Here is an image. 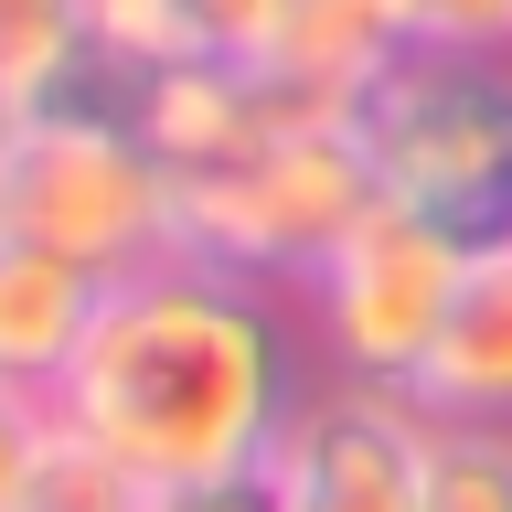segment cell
<instances>
[{
    "label": "cell",
    "mask_w": 512,
    "mask_h": 512,
    "mask_svg": "<svg viewBox=\"0 0 512 512\" xmlns=\"http://www.w3.org/2000/svg\"><path fill=\"white\" fill-rule=\"evenodd\" d=\"M0 235L86 267L96 288L182 256L171 171L139 150V128H75V118H22V150L0 160Z\"/></svg>",
    "instance_id": "5"
},
{
    "label": "cell",
    "mask_w": 512,
    "mask_h": 512,
    "mask_svg": "<svg viewBox=\"0 0 512 512\" xmlns=\"http://www.w3.org/2000/svg\"><path fill=\"white\" fill-rule=\"evenodd\" d=\"M54 395H22V384H0V512H32V480L54 459Z\"/></svg>",
    "instance_id": "15"
},
{
    "label": "cell",
    "mask_w": 512,
    "mask_h": 512,
    "mask_svg": "<svg viewBox=\"0 0 512 512\" xmlns=\"http://www.w3.org/2000/svg\"><path fill=\"white\" fill-rule=\"evenodd\" d=\"M22 118H32V107H22V96H11V86H0V160L22 150Z\"/></svg>",
    "instance_id": "18"
},
{
    "label": "cell",
    "mask_w": 512,
    "mask_h": 512,
    "mask_svg": "<svg viewBox=\"0 0 512 512\" xmlns=\"http://www.w3.org/2000/svg\"><path fill=\"white\" fill-rule=\"evenodd\" d=\"M406 406L427 427H512V235L470 256L459 310H448L427 374L406 384Z\"/></svg>",
    "instance_id": "8"
},
{
    "label": "cell",
    "mask_w": 512,
    "mask_h": 512,
    "mask_svg": "<svg viewBox=\"0 0 512 512\" xmlns=\"http://www.w3.org/2000/svg\"><path fill=\"white\" fill-rule=\"evenodd\" d=\"M395 22L427 54H512V0H395Z\"/></svg>",
    "instance_id": "16"
},
{
    "label": "cell",
    "mask_w": 512,
    "mask_h": 512,
    "mask_svg": "<svg viewBox=\"0 0 512 512\" xmlns=\"http://www.w3.org/2000/svg\"><path fill=\"white\" fill-rule=\"evenodd\" d=\"M416 512H512V427H438Z\"/></svg>",
    "instance_id": "12"
},
{
    "label": "cell",
    "mask_w": 512,
    "mask_h": 512,
    "mask_svg": "<svg viewBox=\"0 0 512 512\" xmlns=\"http://www.w3.org/2000/svg\"><path fill=\"white\" fill-rule=\"evenodd\" d=\"M288 0H86V32L139 75L160 64H267Z\"/></svg>",
    "instance_id": "10"
},
{
    "label": "cell",
    "mask_w": 512,
    "mask_h": 512,
    "mask_svg": "<svg viewBox=\"0 0 512 512\" xmlns=\"http://www.w3.org/2000/svg\"><path fill=\"white\" fill-rule=\"evenodd\" d=\"M288 107H299V96H288L267 64H160L150 86H139V150H150L171 182H192V171L246 160Z\"/></svg>",
    "instance_id": "7"
},
{
    "label": "cell",
    "mask_w": 512,
    "mask_h": 512,
    "mask_svg": "<svg viewBox=\"0 0 512 512\" xmlns=\"http://www.w3.org/2000/svg\"><path fill=\"white\" fill-rule=\"evenodd\" d=\"M374 192L406 214L502 246L512 235V54H406L352 96Z\"/></svg>",
    "instance_id": "3"
},
{
    "label": "cell",
    "mask_w": 512,
    "mask_h": 512,
    "mask_svg": "<svg viewBox=\"0 0 512 512\" xmlns=\"http://www.w3.org/2000/svg\"><path fill=\"white\" fill-rule=\"evenodd\" d=\"M150 502V480H128L107 448H86L75 427H54V459L32 480V512H139Z\"/></svg>",
    "instance_id": "14"
},
{
    "label": "cell",
    "mask_w": 512,
    "mask_h": 512,
    "mask_svg": "<svg viewBox=\"0 0 512 512\" xmlns=\"http://www.w3.org/2000/svg\"><path fill=\"white\" fill-rule=\"evenodd\" d=\"M75 43H86V0H0V86L22 107L54 86V64Z\"/></svg>",
    "instance_id": "13"
},
{
    "label": "cell",
    "mask_w": 512,
    "mask_h": 512,
    "mask_svg": "<svg viewBox=\"0 0 512 512\" xmlns=\"http://www.w3.org/2000/svg\"><path fill=\"white\" fill-rule=\"evenodd\" d=\"M395 54H406L395 0H288V11H278V43H267V75H278L288 96L352 107Z\"/></svg>",
    "instance_id": "11"
},
{
    "label": "cell",
    "mask_w": 512,
    "mask_h": 512,
    "mask_svg": "<svg viewBox=\"0 0 512 512\" xmlns=\"http://www.w3.org/2000/svg\"><path fill=\"white\" fill-rule=\"evenodd\" d=\"M470 235H448V224L406 214V203H363L352 235L320 256L310 278L288 288V310L310 331V363L342 384H384V395H406L427 374V352H438L448 310H459V278H470Z\"/></svg>",
    "instance_id": "4"
},
{
    "label": "cell",
    "mask_w": 512,
    "mask_h": 512,
    "mask_svg": "<svg viewBox=\"0 0 512 512\" xmlns=\"http://www.w3.org/2000/svg\"><path fill=\"white\" fill-rule=\"evenodd\" d=\"M139 512H278L267 470H203V480H160Z\"/></svg>",
    "instance_id": "17"
},
{
    "label": "cell",
    "mask_w": 512,
    "mask_h": 512,
    "mask_svg": "<svg viewBox=\"0 0 512 512\" xmlns=\"http://www.w3.org/2000/svg\"><path fill=\"white\" fill-rule=\"evenodd\" d=\"M427 416L384 384L320 374L288 416V438L267 448V491L278 512H416L427 502Z\"/></svg>",
    "instance_id": "6"
},
{
    "label": "cell",
    "mask_w": 512,
    "mask_h": 512,
    "mask_svg": "<svg viewBox=\"0 0 512 512\" xmlns=\"http://www.w3.org/2000/svg\"><path fill=\"white\" fill-rule=\"evenodd\" d=\"M96 299H107V288H96L86 267L0 235V384L64 395V374H75V352H86V331H96Z\"/></svg>",
    "instance_id": "9"
},
{
    "label": "cell",
    "mask_w": 512,
    "mask_h": 512,
    "mask_svg": "<svg viewBox=\"0 0 512 512\" xmlns=\"http://www.w3.org/2000/svg\"><path fill=\"white\" fill-rule=\"evenodd\" d=\"M363 203H374V160H363L352 107L299 96L246 160L171 182V235H182V256H203V267H235V278H256V288H299L320 256L352 235Z\"/></svg>",
    "instance_id": "2"
},
{
    "label": "cell",
    "mask_w": 512,
    "mask_h": 512,
    "mask_svg": "<svg viewBox=\"0 0 512 512\" xmlns=\"http://www.w3.org/2000/svg\"><path fill=\"white\" fill-rule=\"evenodd\" d=\"M310 384L320 363L288 288H256L203 256H160L96 299V331L54 416L160 491V480L203 470H267V448L288 438Z\"/></svg>",
    "instance_id": "1"
}]
</instances>
